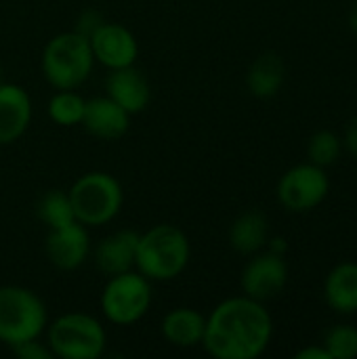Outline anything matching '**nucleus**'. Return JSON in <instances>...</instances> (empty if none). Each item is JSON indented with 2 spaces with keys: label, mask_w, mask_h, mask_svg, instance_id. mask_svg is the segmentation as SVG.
Returning <instances> with one entry per match:
<instances>
[{
  "label": "nucleus",
  "mask_w": 357,
  "mask_h": 359,
  "mask_svg": "<svg viewBox=\"0 0 357 359\" xmlns=\"http://www.w3.org/2000/svg\"><path fill=\"white\" fill-rule=\"evenodd\" d=\"M274 337V320L265 303L246 294L221 301L206 316L202 347L215 359L261 358Z\"/></svg>",
  "instance_id": "1"
},
{
  "label": "nucleus",
  "mask_w": 357,
  "mask_h": 359,
  "mask_svg": "<svg viewBox=\"0 0 357 359\" xmlns=\"http://www.w3.org/2000/svg\"><path fill=\"white\" fill-rule=\"evenodd\" d=\"M191 257L187 233L170 223H158L139 233L135 269L149 282H170L179 278Z\"/></svg>",
  "instance_id": "2"
},
{
  "label": "nucleus",
  "mask_w": 357,
  "mask_h": 359,
  "mask_svg": "<svg viewBox=\"0 0 357 359\" xmlns=\"http://www.w3.org/2000/svg\"><path fill=\"white\" fill-rule=\"evenodd\" d=\"M95 57L90 42L80 32H61L53 36L42 50L40 67L46 82L57 90H76L93 72Z\"/></svg>",
  "instance_id": "3"
},
{
  "label": "nucleus",
  "mask_w": 357,
  "mask_h": 359,
  "mask_svg": "<svg viewBox=\"0 0 357 359\" xmlns=\"http://www.w3.org/2000/svg\"><path fill=\"white\" fill-rule=\"evenodd\" d=\"M74 217L84 227H101L114 221L124 204L120 181L103 170H93L74 181L67 191Z\"/></svg>",
  "instance_id": "4"
},
{
  "label": "nucleus",
  "mask_w": 357,
  "mask_h": 359,
  "mask_svg": "<svg viewBox=\"0 0 357 359\" xmlns=\"http://www.w3.org/2000/svg\"><path fill=\"white\" fill-rule=\"evenodd\" d=\"M46 324V305L34 290L15 284L0 286V343L17 347L40 339Z\"/></svg>",
  "instance_id": "5"
},
{
  "label": "nucleus",
  "mask_w": 357,
  "mask_h": 359,
  "mask_svg": "<svg viewBox=\"0 0 357 359\" xmlns=\"http://www.w3.org/2000/svg\"><path fill=\"white\" fill-rule=\"evenodd\" d=\"M46 345L53 358L99 359L105 353L107 334L103 324L80 311H69L46 324Z\"/></svg>",
  "instance_id": "6"
},
{
  "label": "nucleus",
  "mask_w": 357,
  "mask_h": 359,
  "mask_svg": "<svg viewBox=\"0 0 357 359\" xmlns=\"http://www.w3.org/2000/svg\"><path fill=\"white\" fill-rule=\"evenodd\" d=\"M154 301L151 282L137 269L109 276L101 292V311L116 326H133L141 322Z\"/></svg>",
  "instance_id": "7"
},
{
  "label": "nucleus",
  "mask_w": 357,
  "mask_h": 359,
  "mask_svg": "<svg viewBox=\"0 0 357 359\" xmlns=\"http://www.w3.org/2000/svg\"><path fill=\"white\" fill-rule=\"evenodd\" d=\"M330 194L326 168L303 162L288 168L278 181V200L288 212H309L318 208Z\"/></svg>",
  "instance_id": "8"
},
{
  "label": "nucleus",
  "mask_w": 357,
  "mask_h": 359,
  "mask_svg": "<svg viewBox=\"0 0 357 359\" xmlns=\"http://www.w3.org/2000/svg\"><path fill=\"white\" fill-rule=\"evenodd\" d=\"M288 284V265L282 255L261 250L244 265L240 276L242 292L255 301L267 303L282 294Z\"/></svg>",
  "instance_id": "9"
},
{
  "label": "nucleus",
  "mask_w": 357,
  "mask_h": 359,
  "mask_svg": "<svg viewBox=\"0 0 357 359\" xmlns=\"http://www.w3.org/2000/svg\"><path fill=\"white\" fill-rule=\"evenodd\" d=\"M90 50L95 63H101L107 69H120L135 65L139 57V42L135 34L122 23L103 21L90 36Z\"/></svg>",
  "instance_id": "10"
},
{
  "label": "nucleus",
  "mask_w": 357,
  "mask_h": 359,
  "mask_svg": "<svg viewBox=\"0 0 357 359\" xmlns=\"http://www.w3.org/2000/svg\"><path fill=\"white\" fill-rule=\"evenodd\" d=\"M44 252L53 267L61 271H76L90 255L88 227L74 221L55 229H48L44 240Z\"/></svg>",
  "instance_id": "11"
},
{
  "label": "nucleus",
  "mask_w": 357,
  "mask_h": 359,
  "mask_svg": "<svg viewBox=\"0 0 357 359\" xmlns=\"http://www.w3.org/2000/svg\"><path fill=\"white\" fill-rule=\"evenodd\" d=\"M80 126H84V130L97 139L116 141L126 135L130 126V114L107 95L93 97V99H86Z\"/></svg>",
  "instance_id": "12"
},
{
  "label": "nucleus",
  "mask_w": 357,
  "mask_h": 359,
  "mask_svg": "<svg viewBox=\"0 0 357 359\" xmlns=\"http://www.w3.org/2000/svg\"><path fill=\"white\" fill-rule=\"evenodd\" d=\"M29 122L32 99L27 90L13 82H0V145L19 141Z\"/></svg>",
  "instance_id": "13"
},
{
  "label": "nucleus",
  "mask_w": 357,
  "mask_h": 359,
  "mask_svg": "<svg viewBox=\"0 0 357 359\" xmlns=\"http://www.w3.org/2000/svg\"><path fill=\"white\" fill-rule=\"evenodd\" d=\"M105 95L114 99L120 107H124L130 116H135L149 105L151 86L135 65H128L120 69H109L105 78Z\"/></svg>",
  "instance_id": "14"
},
{
  "label": "nucleus",
  "mask_w": 357,
  "mask_h": 359,
  "mask_svg": "<svg viewBox=\"0 0 357 359\" xmlns=\"http://www.w3.org/2000/svg\"><path fill=\"white\" fill-rule=\"evenodd\" d=\"M137 244H139V233L133 229H120L109 233L93 250L95 267L107 278L135 269Z\"/></svg>",
  "instance_id": "15"
},
{
  "label": "nucleus",
  "mask_w": 357,
  "mask_h": 359,
  "mask_svg": "<svg viewBox=\"0 0 357 359\" xmlns=\"http://www.w3.org/2000/svg\"><path fill=\"white\" fill-rule=\"evenodd\" d=\"M206 330V316L194 307L170 309L160 324V332L166 343L179 349H191L202 345Z\"/></svg>",
  "instance_id": "16"
},
{
  "label": "nucleus",
  "mask_w": 357,
  "mask_h": 359,
  "mask_svg": "<svg viewBox=\"0 0 357 359\" xmlns=\"http://www.w3.org/2000/svg\"><path fill=\"white\" fill-rule=\"evenodd\" d=\"M324 301L339 316L357 313V263L345 261L332 267L324 280Z\"/></svg>",
  "instance_id": "17"
},
{
  "label": "nucleus",
  "mask_w": 357,
  "mask_h": 359,
  "mask_svg": "<svg viewBox=\"0 0 357 359\" xmlns=\"http://www.w3.org/2000/svg\"><path fill=\"white\" fill-rule=\"evenodd\" d=\"M269 240V221L261 210L242 212L229 227V246L244 255L252 257L267 246Z\"/></svg>",
  "instance_id": "18"
},
{
  "label": "nucleus",
  "mask_w": 357,
  "mask_h": 359,
  "mask_svg": "<svg viewBox=\"0 0 357 359\" xmlns=\"http://www.w3.org/2000/svg\"><path fill=\"white\" fill-rule=\"evenodd\" d=\"M286 80V65L280 55L276 53H263L257 57L248 72H246V86L250 95L257 99H271L276 97Z\"/></svg>",
  "instance_id": "19"
},
{
  "label": "nucleus",
  "mask_w": 357,
  "mask_h": 359,
  "mask_svg": "<svg viewBox=\"0 0 357 359\" xmlns=\"http://www.w3.org/2000/svg\"><path fill=\"white\" fill-rule=\"evenodd\" d=\"M36 217L46 225V229H55L67 223H74V208L69 202L67 191L61 189H50L46 194L40 196V200L36 202Z\"/></svg>",
  "instance_id": "20"
},
{
  "label": "nucleus",
  "mask_w": 357,
  "mask_h": 359,
  "mask_svg": "<svg viewBox=\"0 0 357 359\" xmlns=\"http://www.w3.org/2000/svg\"><path fill=\"white\" fill-rule=\"evenodd\" d=\"M84 107H86V99L80 97L78 93H74V90H57L48 99L46 114L59 126H78V124H82Z\"/></svg>",
  "instance_id": "21"
},
{
  "label": "nucleus",
  "mask_w": 357,
  "mask_h": 359,
  "mask_svg": "<svg viewBox=\"0 0 357 359\" xmlns=\"http://www.w3.org/2000/svg\"><path fill=\"white\" fill-rule=\"evenodd\" d=\"M343 154V141L332 130H318L307 141V158L311 164L328 168L339 162Z\"/></svg>",
  "instance_id": "22"
},
{
  "label": "nucleus",
  "mask_w": 357,
  "mask_h": 359,
  "mask_svg": "<svg viewBox=\"0 0 357 359\" xmlns=\"http://www.w3.org/2000/svg\"><path fill=\"white\" fill-rule=\"evenodd\" d=\"M332 359L357 358V328L349 324H337L324 334L322 343Z\"/></svg>",
  "instance_id": "23"
},
{
  "label": "nucleus",
  "mask_w": 357,
  "mask_h": 359,
  "mask_svg": "<svg viewBox=\"0 0 357 359\" xmlns=\"http://www.w3.org/2000/svg\"><path fill=\"white\" fill-rule=\"evenodd\" d=\"M11 351L21 359H50L53 353L48 349V345L40 343L38 339H32V341H25L17 347H11Z\"/></svg>",
  "instance_id": "24"
},
{
  "label": "nucleus",
  "mask_w": 357,
  "mask_h": 359,
  "mask_svg": "<svg viewBox=\"0 0 357 359\" xmlns=\"http://www.w3.org/2000/svg\"><path fill=\"white\" fill-rule=\"evenodd\" d=\"M105 19L99 15V13H95V11H84L82 15H80V19H78V25H76V32H80L82 36H90L101 23H103Z\"/></svg>",
  "instance_id": "25"
},
{
  "label": "nucleus",
  "mask_w": 357,
  "mask_h": 359,
  "mask_svg": "<svg viewBox=\"0 0 357 359\" xmlns=\"http://www.w3.org/2000/svg\"><path fill=\"white\" fill-rule=\"evenodd\" d=\"M343 141V149H347L357 160V116L349 120V124L345 126V133L341 137Z\"/></svg>",
  "instance_id": "26"
},
{
  "label": "nucleus",
  "mask_w": 357,
  "mask_h": 359,
  "mask_svg": "<svg viewBox=\"0 0 357 359\" xmlns=\"http://www.w3.org/2000/svg\"><path fill=\"white\" fill-rule=\"evenodd\" d=\"M295 359H332L324 345H309L301 351H297Z\"/></svg>",
  "instance_id": "27"
},
{
  "label": "nucleus",
  "mask_w": 357,
  "mask_h": 359,
  "mask_svg": "<svg viewBox=\"0 0 357 359\" xmlns=\"http://www.w3.org/2000/svg\"><path fill=\"white\" fill-rule=\"evenodd\" d=\"M265 248H267L269 252H276V255H282V257H286L288 244H286V240H284V238H269Z\"/></svg>",
  "instance_id": "28"
},
{
  "label": "nucleus",
  "mask_w": 357,
  "mask_h": 359,
  "mask_svg": "<svg viewBox=\"0 0 357 359\" xmlns=\"http://www.w3.org/2000/svg\"><path fill=\"white\" fill-rule=\"evenodd\" d=\"M347 21H349V27H351V32L357 36V0L353 2V6H351V11H349V17H347Z\"/></svg>",
  "instance_id": "29"
}]
</instances>
